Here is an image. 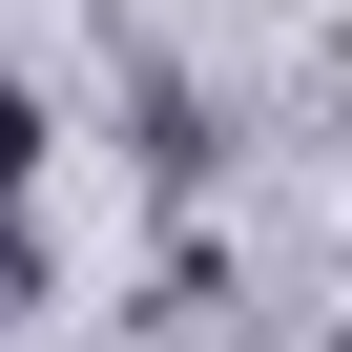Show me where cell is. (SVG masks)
<instances>
[{"mask_svg": "<svg viewBox=\"0 0 352 352\" xmlns=\"http://www.w3.org/2000/svg\"><path fill=\"white\" fill-rule=\"evenodd\" d=\"M21 166H42V104H21V83H0V208H21Z\"/></svg>", "mask_w": 352, "mask_h": 352, "instance_id": "cell-1", "label": "cell"}, {"mask_svg": "<svg viewBox=\"0 0 352 352\" xmlns=\"http://www.w3.org/2000/svg\"><path fill=\"white\" fill-rule=\"evenodd\" d=\"M331 104H352V63H331Z\"/></svg>", "mask_w": 352, "mask_h": 352, "instance_id": "cell-2", "label": "cell"}]
</instances>
